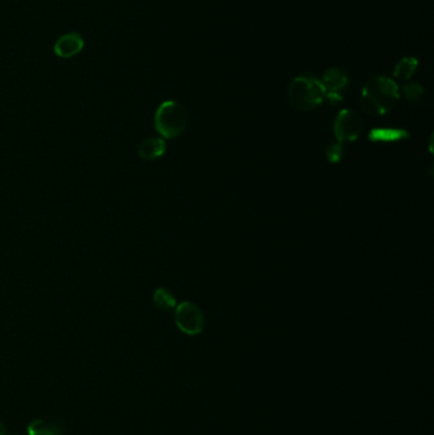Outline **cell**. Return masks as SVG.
<instances>
[{"label":"cell","mask_w":434,"mask_h":435,"mask_svg":"<svg viewBox=\"0 0 434 435\" xmlns=\"http://www.w3.org/2000/svg\"><path fill=\"white\" fill-rule=\"evenodd\" d=\"M399 99L400 91L394 80L377 75L363 87L361 107L369 116H381L391 111Z\"/></svg>","instance_id":"1"},{"label":"cell","mask_w":434,"mask_h":435,"mask_svg":"<svg viewBox=\"0 0 434 435\" xmlns=\"http://www.w3.org/2000/svg\"><path fill=\"white\" fill-rule=\"evenodd\" d=\"M288 99L292 107L309 111L321 105L325 99L323 82L312 75H299L290 83Z\"/></svg>","instance_id":"2"},{"label":"cell","mask_w":434,"mask_h":435,"mask_svg":"<svg viewBox=\"0 0 434 435\" xmlns=\"http://www.w3.org/2000/svg\"><path fill=\"white\" fill-rule=\"evenodd\" d=\"M187 125V113L184 106L176 101H166L159 106L154 115V126L163 138L180 137Z\"/></svg>","instance_id":"3"},{"label":"cell","mask_w":434,"mask_h":435,"mask_svg":"<svg viewBox=\"0 0 434 435\" xmlns=\"http://www.w3.org/2000/svg\"><path fill=\"white\" fill-rule=\"evenodd\" d=\"M175 322L178 330L182 331L186 335L195 336L204 329L205 318L197 304L184 302L176 307Z\"/></svg>","instance_id":"4"},{"label":"cell","mask_w":434,"mask_h":435,"mask_svg":"<svg viewBox=\"0 0 434 435\" xmlns=\"http://www.w3.org/2000/svg\"><path fill=\"white\" fill-rule=\"evenodd\" d=\"M363 132V120L361 115L353 110H342L336 116L334 122V134L337 143L354 141Z\"/></svg>","instance_id":"5"},{"label":"cell","mask_w":434,"mask_h":435,"mask_svg":"<svg viewBox=\"0 0 434 435\" xmlns=\"http://www.w3.org/2000/svg\"><path fill=\"white\" fill-rule=\"evenodd\" d=\"M321 82L325 88V99H328L331 105L342 102V92L348 86V75L339 68H330L323 72Z\"/></svg>","instance_id":"6"},{"label":"cell","mask_w":434,"mask_h":435,"mask_svg":"<svg viewBox=\"0 0 434 435\" xmlns=\"http://www.w3.org/2000/svg\"><path fill=\"white\" fill-rule=\"evenodd\" d=\"M85 49V40L78 32H68L60 36L54 44V53L61 59H70L82 53Z\"/></svg>","instance_id":"7"},{"label":"cell","mask_w":434,"mask_h":435,"mask_svg":"<svg viewBox=\"0 0 434 435\" xmlns=\"http://www.w3.org/2000/svg\"><path fill=\"white\" fill-rule=\"evenodd\" d=\"M166 152V143L163 139L148 138L139 145V157L144 160L161 158Z\"/></svg>","instance_id":"8"},{"label":"cell","mask_w":434,"mask_h":435,"mask_svg":"<svg viewBox=\"0 0 434 435\" xmlns=\"http://www.w3.org/2000/svg\"><path fill=\"white\" fill-rule=\"evenodd\" d=\"M369 140L375 143H392V141H400L404 139L409 138L408 132L402 129H375L369 132Z\"/></svg>","instance_id":"9"},{"label":"cell","mask_w":434,"mask_h":435,"mask_svg":"<svg viewBox=\"0 0 434 435\" xmlns=\"http://www.w3.org/2000/svg\"><path fill=\"white\" fill-rule=\"evenodd\" d=\"M418 68V60L415 58H404L395 66L394 77L399 80H408L414 75Z\"/></svg>","instance_id":"10"},{"label":"cell","mask_w":434,"mask_h":435,"mask_svg":"<svg viewBox=\"0 0 434 435\" xmlns=\"http://www.w3.org/2000/svg\"><path fill=\"white\" fill-rule=\"evenodd\" d=\"M28 435H61V429L47 420H35L28 425Z\"/></svg>","instance_id":"11"},{"label":"cell","mask_w":434,"mask_h":435,"mask_svg":"<svg viewBox=\"0 0 434 435\" xmlns=\"http://www.w3.org/2000/svg\"><path fill=\"white\" fill-rule=\"evenodd\" d=\"M153 302L159 310H168L176 307V299L168 290L159 288L154 291Z\"/></svg>","instance_id":"12"},{"label":"cell","mask_w":434,"mask_h":435,"mask_svg":"<svg viewBox=\"0 0 434 435\" xmlns=\"http://www.w3.org/2000/svg\"><path fill=\"white\" fill-rule=\"evenodd\" d=\"M402 93L409 102H418L424 93V88L418 83H409L402 87Z\"/></svg>","instance_id":"13"},{"label":"cell","mask_w":434,"mask_h":435,"mask_svg":"<svg viewBox=\"0 0 434 435\" xmlns=\"http://www.w3.org/2000/svg\"><path fill=\"white\" fill-rule=\"evenodd\" d=\"M342 156H344V149H342V145L340 143L329 145L326 148V158H328L330 163L340 162Z\"/></svg>","instance_id":"14"},{"label":"cell","mask_w":434,"mask_h":435,"mask_svg":"<svg viewBox=\"0 0 434 435\" xmlns=\"http://www.w3.org/2000/svg\"><path fill=\"white\" fill-rule=\"evenodd\" d=\"M0 435H9L7 427L1 422H0Z\"/></svg>","instance_id":"15"}]
</instances>
